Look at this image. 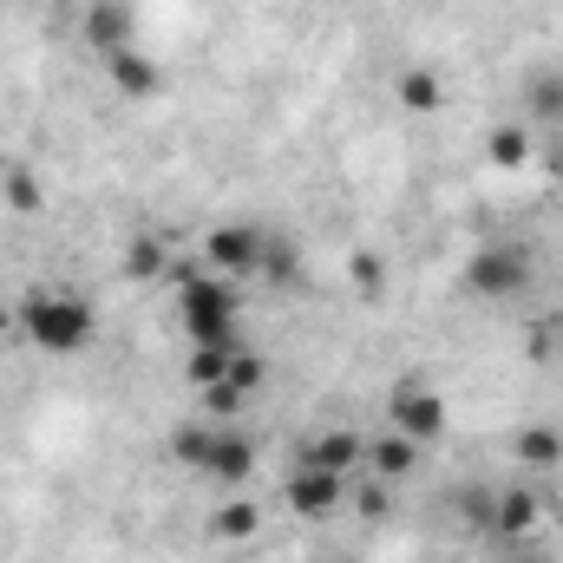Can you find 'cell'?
<instances>
[{
	"mask_svg": "<svg viewBox=\"0 0 563 563\" xmlns=\"http://www.w3.org/2000/svg\"><path fill=\"white\" fill-rule=\"evenodd\" d=\"M13 334H20L26 347H40V354L66 361V354H86V347H92L99 308H92L86 295H73V288H33V295L13 308Z\"/></svg>",
	"mask_w": 563,
	"mask_h": 563,
	"instance_id": "obj_1",
	"label": "cell"
},
{
	"mask_svg": "<svg viewBox=\"0 0 563 563\" xmlns=\"http://www.w3.org/2000/svg\"><path fill=\"white\" fill-rule=\"evenodd\" d=\"M164 282H177V321H184L190 347H243V334H236V321H243L236 282L210 276L203 263H170Z\"/></svg>",
	"mask_w": 563,
	"mask_h": 563,
	"instance_id": "obj_2",
	"label": "cell"
},
{
	"mask_svg": "<svg viewBox=\"0 0 563 563\" xmlns=\"http://www.w3.org/2000/svg\"><path fill=\"white\" fill-rule=\"evenodd\" d=\"M459 288L472 301H511V295H525L531 288V250L525 243H505V236L478 243L465 256V269H459Z\"/></svg>",
	"mask_w": 563,
	"mask_h": 563,
	"instance_id": "obj_3",
	"label": "cell"
},
{
	"mask_svg": "<svg viewBox=\"0 0 563 563\" xmlns=\"http://www.w3.org/2000/svg\"><path fill=\"white\" fill-rule=\"evenodd\" d=\"M445 426H452V407H445L439 387H426V380H400V387H394V400H387V432L413 439L426 452L432 439H445Z\"/></svg>",
	"mask_w": 563,
	"mask_h": 563,
	"instance_id": "obj_4",
	"label": "cell"
},
{
	"mask_svg": "<svg viewBox=\"0 0 563 563\" xmlns=\"http://www.w3.org/2000/svg\"><path fill=\"white\" fill-rule=\"evenodd\" d=\"M263 243H269L263 223H217V230L203 236V269L223 276V282L263 276Z\"/></svg>",
	"mask_w": 563,
	"mask_h": 563,
	"instance_id": "obj_5",
	"label": "cell"
},
{
	"mask_svg": "<svg viewBox=\"0 0 563 563\" xmlns=\"http://www.w3.org/2000/svg\"><path fill=\"white\" fill-rule=\"evenodd\" d=\"M347 472H328V465H295V478L282 485V498H288V511L295 518H308V525H321V518H334L341 505H347Z\"/></svg>",
	"mask_w": 563,
	"mask_h": 563,
	"instance_id": "obj_6",
	"label": "cell"
},
{
	"mask_svg": "<svg viewBox=\"0 0 563 563\" xmlns=\"http://www.w3.org/2000/svg\"><path fill=\"white\" fill-rule=\"evenodd\" d=\"M544 531V492H531V485H511V492H498V505H492V544H525V538H538Z\"/></svg>",
	"mask_w": 563,
	"mask_h": 563,
	"instance_id": "obj_7",
	"label": "cell"
},
{
	"mask_svg": "<svg viewBox=\"0 0 563 563\" xmlns=\"http://www.w3.org/2000/svg\"><path fill=\"white\" fill-rule=\"evenodd\" d=\"M250 472H256V439L250 432H236V426H217L210 432V459H203V478H217V485H250Z\"/></svg>",
	"mask_w": 563,
	"mask_h": 563,
	"instance_id": "obj_8",
	"label": "cell"
},
{
	"mask_svg": "<svg viewBox=\"0 0 563 563\" xmlns=\"http://www.w3.org/2000/svg\"><path fill=\"white\" fill-rule=\"evenodd\" d=\"M106 79H112V92H119V99H157V92H164V66H157L144 46L112 53V59H106Z\"/></svg>",
	"mask_w": 563,
	"mask_h": 563,
	"instance_id": "obj_9",
	"label": "cell"
},
{
	"mask_svg": "<svg viewBox=\"0 0 563 563\" xmlns=\"http://www.w3.org/2000/svg\"><path fill=\"white\" fill-rule=\"evenodd\" d=\"M86 40L112 59V53H125V46H139V20H132V7L125 0H92L86 7Z\"/></svg>",
	"mask_w": 563,
	"mask_h": 563,
	"instance_id": "obj_10",
	"label": "cell"
},
{
	"mask_svg": "<svg viewBox=\"0 0 563 563\" xmlns=\"http://www.w3.org/2000/svg\"><path fill=\"white\" fill-rule=\"evenodd\" d=\"M367 459V439L347 432V426H328L314 439H301V465H328V472H354Z\"/></svg>",
	"mask_w": 563,
	"mask_h": 563,
	"instance_id": "obj_11",
	"label": "cell"
},
{
	"mask_svg": "<svg viewBox=\"0 0 563 563\" xmlns=\"http://www.w3.org/2000/svg\"><path fill=\"white\" fill-rule=\"evenodd\" d=\"M525 125L563 132V73H558V66L531 73V86H525Z\"/></svg>",
	"mask_w": 563,
	"mask_h": 563,
	"instance_id": "obj_12",
	"label": "cell"
},
{
	"mask_svg": "<svg viewBox=\"0 0 563 563\" xmlns=\"http://www.w3.org/2000/svg\"><path fill=\"white\" fill-rule=\"evenodd\" d=\"M394 99H400L413 119H432V112H445V79H439L432 66H407V73L394 79Z\"/></svg>",
	"mask_w": 563,
	"mask_h": 563,
	"instance_id": "obj_13",
	"label": "cell"
},
{
	"mask_svg": "<svg viewBox=\"0 0 563 563\" xmlns=\"http://www.w3.org/2000/svg\"><path fill=\"white\" fill-rule=\"evenodd\" d=\"M367 465H374V478L400 485V478L420 465V445H413V439H400V432H380V439H367Z\"/></svg>",
	"mask_w": 563,
	"mask_h": 563,
	"instance_id": "obj_14",
	"label": "cell"
},
{
	"mask_svg": "<svg viewBox=\"0 0 563 563\" xmlns=\"http://www.w3.org/2000/svg\"><path fill=\"white\" fill-rule=\"evenodd\" d=\"M170 250H164V236L157 230H139L132 243H125V282H164L170 276Z\"/></svg>",
	"mask_w": 563,
	"mask_h": 563,
	"instance_id": "obj_15",
	"label": "cell"
},
{
	"mask_svg": "<svg viewBox=\"0 0 563 563\" xmlns=\"http://www.w3.org/2000/svg\"><path fill=\"white\" fill-rule=\"evenodd\" d=\"M256 531H263V511L250 498H223L217 518H210V538H223V544H250Z\"/></svg>",
	"mask_w": 563,
	"mask_h": 563,
	"instance_id": "obj_16",
	"label": "cell"
},
{
	"mask_svg": "<svg viewBox=\"0 0 563 563\" xmlns=\"http://www.w3.org/2000/svg\"><path fill=\"white\" fill-rule=\"evenodd\" d=\"M485 157H492L498 170H525V164L538 157V144H531V125H492V139H485Z\"/></svg>",
	"mask_w": 563,
	"mask_h": 563,
	"instance_id": "obj_17",
	"label": "cell"
},
{
	"mask_svg": "<svg viewBox=\"0 0 563 563\" xmlns=\"http://www.w3.org/2000/svg\"><path fill=\"white\" fill-rule=\"evenodd\" d=\"M511 452H518L525 465H544V472H551V465H563V432L558 426H525V432L511 439Z\"/></svg>",
	"mask_w": 563,
	"mask_h": 563,
	"instance_id": "obj_18",
	"label": "cell"
},
{
	"mask_svg": "<svg viewBox=\"0 0 563 563\" xmlns=\"http://www.w3.org/2000/svg\"><path fill=\"white\" fill-rule=\"evenodd\" d=\"M210 432H217L210 420L177 426V432H170V459H177L184 472H203V459H210Z\"/></svg>",
	"mask_w": 563,
	"mask_h": 563,
	"instance_id": "obj_19",
	"label": "cell"
},
{
	"mask_svg": "<svg viewBox=\"0 0 563 563\" xmlns=\"http://www.w3.org/2000/svg\"><path fill=\"white\" fill-rule=\"evenodd\" d=\"M223 380H230V387H236V394L250 400V394H263V387H269V361H263V354H250V347H236V354H230V374H223Z\"/></svg>",
	"mask_w": 563,
	"mask_h": 563,
	"instance_id": "obj_20",
	"label": "cell"
},
{
	"mask_svg": "<svg viewBox=\"0 0 563 563\" xmlns=\"http://www.w3.org/2000/svg\"><path fill=\"white\" fill-rule=\"evenodd\" d=\"M7 210H20V217H40L46 210V190H40V177L33 170H7Z\"/></svg>",
	"mask_w": 563,
	"mask_h": 563,
	"instance_id": "obj_21",
	"label": "cell"
},
{
	"mask_svg": "<svg viewBox=\"0 0 563 563\" xmlns=\"http://www.w3.org/2000/svg\"><path fill=\"white\" fill-rule=\"evenodd\" d=\"M263 276H276V282H301V250H295L288 236H269V243H263Z\"/></svg>",
	"mask_w": 563,
	"mask_h": 563,
	"instance_id": "obj_22",
	"label": "cell"
},
{
	"mask_svg": "<svg viewBox=\"0 0 563 563\" xmlns=\"http://www.w3.org/2000/svg\"><path fill=\"white\" fill-rule=\"evenodd\" d=\"M203 413H210V426H236V413H243V394H236L230 380H217V387H203Z\"/></svg>",
	"mask_w": 563,
	"mask_h": 563,
	"instance_id": "obj_23",
	"label": "cell"
},
{
	"mask_svg": "<svg viewBox=\"0 0 563 563\" xmlns=\"http://www.w3.org/2000/svg\"><path fill=\"white\" fill-rule=\"evenodd\" d=\"M230 354H236V347H197V354H190V380H197V387H217V380L230 374Z\"/></svg>",
	"mask_w": 563,
	"mask_h": 563,
	"instance_id": "obj_24",
	"label": "cell"
},
{
	"mask_svg": "<svg viewBox=\"0 0 563 563\" xmlns=\"http://www.w3.org/2000/svg\"><path fill=\"white\" fill-rule=\"evenodd\" d=\"M492 505H498V492H485V485H465L459 492V511H465L472 531H492Z\"/></svg>",
	"mask_w": 563,
	"mask_h": 563,
	"instance_id": "obj_25",
	"label": "cell"
},
{
	"mask_svg": "<svg viewBox=\"0 0 563 563\" xmlns=\"http://www.w3.org/2000/svg\"><path fill=\"white\" fill-rule=\"evenodd\" d=\"M347 282H354L361 295H380V282H387V263H380L374 250H361V256L347 263Z\"/></svg>",
	"mask_w": 563,
	"mask_h": 563,
	"instance_id": "obj_26",
	"label": "cell"
},
{
	"mask_svg": "<svg viewBox=\"0 0 563 563\" xmlns=\"http://www.w3.org/2000/svg\"><path fill=\"white\" fill-rule=\"evenodd\" d=\"M354 505H361V518H374V525H380V518L394 511V492H387V478H374V485H367Z\"/></svg>",
	"mask_w": 563,
	"mask_h": 563,
	"instance_id": "obj_27",
	"label": "cell"
},
{
	"mask_svg": "<svg viewBox=\"0 0 563 563\" xmlns=\"http://www.w3.org/2000/svg\"><path fill=\"white\" fill-rule=\"evenodd\" d=\"M498 563H551V551L538 538H525V544H498Z\"/></svg>",
	"mask_w": 563,
	"mask_h": 563,
	"instance_id": "obj_28",
	"label": "cell"
},
{
	"mask_svg": "<svg viewBox=\"0 0 563 563\" xmlns=\"http://www.w3.org/2000/svg\"><path fill=\"white\" fill-rule=\"evenodd\" d=\"M544 170H551V177H563V132H558V144H544Z\"/></svg>",
	"mask_w": 563,
	"mask_h": 563,
	"instance_id": "obj_29",
	"label": "cell"
},
{
	"mask_svg": "<svg viewBox=\"0 0 563 563\" xmlns=\"http://www.w3.org/2000/svg\"><path fill=\"white\" fill-rule=\"evenodd\" d=\"M7 328H13V308H7V301H0V334H7Z\"/></svg>",
	"mask_w": 563,
	"mask_h": 563,
	"instance_id": "obj_30",
	"label": "cell"
}]
</instances>
